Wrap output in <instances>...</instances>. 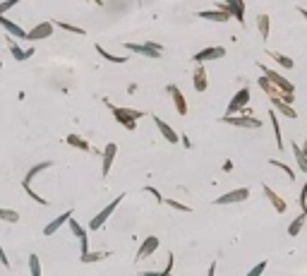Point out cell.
<instances>
[{
    "label": "cell",
    "mask_w": 307,
    "mask_h": 276,
    "mask_svg": "<svg viewBox=\"0 0 307 276\" xmlns=\"http://www.w3.org/2000/svg\"><path fill=\"white\" fill-rule=\"evenodd\" d=\"M106 106L110 108V113H113V118L123 125L125 130H135L137 128V120H142L146 113L144 110H135V108H120V106H115V104H110L108 99H106Z\"/></svg>",
    "instance_id": "6da1fadb"
},
{
    "label": "cell",
    "mask_w": 307,
    "mask_h": 276,
    "mask_svg": "<svg viewBox=\"0 0 307 276\" xmlns=\"http://www.w3.org/2000/svg\"><path fill=\"white\" fill-rule=\"evenodd\" d=\"M257 68H259V70L264 72V77L269 79V82L273 84V87H278V89H281L283 94H295V92H293V89H295V87H293V82H288L286 77H281V74L276 72V70H271V68H267L264 63H257Z\"/></svg>",
    "instance_id": "7a4b0ae2"
},
{
    "label": "cell",
    "mask_w": 307,
    "mask_h": 276,
    "mask_svg": "<svg viewBox=\"0 0 307 276\" xmlns=\"http://www.w3.org/2000/svg\"><path fill=\"white\" fill-rule=\"evenodd\" d=\"M221 123L233 125V128H250V130L262 128V120H259V118H254V115H250V113H242V115H223V118H221Z\"/></svg>",
    "instance_id": "3957f363"
},
{
    "label": "cell",
    "mask_w": 307,
    "mask_h": 276,
    "mask_svg": "<svg viewBox=\"0 0 307 276\" xmlns=\"http://www.w3.org/2000/svg\"><path fill=\"white\" fill-rule=\"evenodd\" d=\"M123 200H125V195H118V197H115V200H113L108 207H103V209H101V211H99V214H96V216L89 221V231H99V228H103V223L110 219V214L115 211V207L123 202Z\"/></svg>",
    "instance_id": "277c9868"
},
{
    "label": "cell",
    "mask_w": 307,
    "mask_h": 276,
    "mask_svg": "<svg viewBox=\"0 0 307 276\" xmlns=\"http://www.w3.org/2000/svg\"><path fill=\"white\" fill-rule=\"evenodd\" d=\"M247 104H250V89L242 87V89H238V94L231 99V104H228V108H226V115L245 113V110H247Z\"/></svg>",
    "instance_id": "5b68a950"
},
{
    "label": "cell",
    "mask_w": 307,
    "mask_h": 276,
    "mask_svg": "<svg viewBox=\"0 0 307 276\" xmlns=\"http://www.w3.org/2000/svg\"><path fill=\"white\" fill-rule=\"evenodd\" d=\"M216 10H221V12H228L231 17H235L238 22H240V27L245 24V0H223Z\"/></svg>",
    "instance_id": "8992f818"
},
{
    "label": "cell",
    "mask_w": 307,
    "mask_h": 276,
    "mask_svg": "<svg viewBox=\"0 0 307 276\" xmlns=\"http://www.w3.org/2000/svg\"><path fill=\"white\" fill-rule=\"evenodd\" d=\"M125 48L139 55H146V58H161V51H163L161 43H154V41H149V43H132V41H127Z\"/></svg>",
    "instance_id": "52a82bcc"
},
{
    "label": "cell",
    "mask_w": 307,
    "mask_h": 276,
    "mask_svg": "<svg viewBox=\"0 0 307 276\" xmlns=\"http://www.w3.org/2000/svg\"><path fill=\"white\" fill-rule=\"evenodd\" d=\"M223 55H226V48H223V46H209V48H204V51H197V53L192 55V60H195L197 65H204V63L218 60V58H223Z\"/></svg>",
    "instance_id": "ba28073f"
},
{
    "label": "cell",
    "mask_w": 307,
    "mask_h": 276,
    "mask_svg": "<svg viewBox=\"0 0 307 276\" xmlns=\"http://www.w3.org/2000/svg\"><path fill=\"white\" fill-rule=\"evenodd\" d=\"M115 156H118V144H115V142H108L106 149H103V164H101V175H103V178H108V173L113 171Z\"/></svg>",
    "instance_id": "9c48e42d"
},
{
    "label": "cell",
    "mask_w": 307,
    "mask_h": 276,
    "mask_svg": "<svg viewBox=\"0 0 307 276\" xmlns=\"http://www.w3.org/2000/svg\"><path fill=\"white\" fill-rule=\"evenodd\" d=\"M250 197V190L247 187H238V190H231L226 195H221L214 204H238V202H245Z\"/></svg>",
    "instance_id": "30bf717a"
},
{
    "label": "cell",
    "mask_w": 307,
    "mask_h": 276,
    "mask_svg": "<svg viewBox=\"0 0 307 276\" xmlns=\"http://www.w3.org/2000/svg\"><path fill=\"white\" fill-rule=\"evenodd\" d=\"M53 29H55L53 22H38L34 29H29V32H27V38H29V41H41V38H48L51 34H53Z\"/></svg>",
    "instance_id": "8fae6325"
},
{
    "label": "cell",
    "mask_w": 307,
    "mask_h": 276,
    "mask_svg": "<svg viewBox=\"0 0 307 276\" xmlns=\"http://www.w3.org/2000/svg\"><path fill=\"white\" fill-rule=\"evenodd\" d=\"M159 238L156 236H149V238H144V242L139 245V250H137V257H135V262H142V259H146V257H151L156 250H159Z\"/></svg>",
    "instance_id": "7c38bea8"
},
{
    "label": "cell",
    "mask_w": 307,
    "mask_h": 276,
    "mask_svg": "<svg viewBox=\"0 0 307 276\" xmlns=\"http://www.w3.org/2000/svg\"><path fill=\"white\" fill-rule=\"evenodd\" d=\"M154 125L159 128V132H161V135H163V139H166V142H171V144H175V142H180V135H178L175 130L171 128V125H168V123H166L163 118H159V115H154Z\"/></svg>",
    "instance_id": "4fadbf2b"
},
{
    "label": "cell",
    "mask_w": 307,
    "mask_h": 276,
    "mask_svg": "<svg viewBox=\"0 0 307 276\" xmlns=\"http://www.w3.org/2000/svg\"><path fill=\"white\" fill-rule=\"evenodd\" d=\"M166 89H168L171 99H173V106H175V110H178V115H187V101H185V96H182L180 89H178L175 84H168Z\"/></svg>",
    "instance_id": "5bb4252c"
},
{
    "label": "cell",
    "mask_w": 307,
    "mask_h": 276,
    "mask_svg": "<svg viewBox=\"0 0 307 276\" xmlns=\"http://www.w3.org/2000/svg\"><path fill=\"white\" fill-rule=\"evenodd\" d=\"M262 190H264V197H267V200H269V202H271V207H273V209H276V211H278V214H283V211H286V209H288V204H286V200H283V197H281V195H276V192H273V190H271L269 185H264V187H262Z\"/></svg>",
    "instance_id": "9a60e30c"
},
{
    "label": "cell",
    "mask_w": 307,
    "mask_h": 276,
    "mask_svg": "<svg viewBox=\"0 0 307 276\" xmlns=\"http://www.w3.org/2000/svg\"><path fill=\"white\" fill-rule=\"evenodd\" d=\"M192 87H195V92H206V87H209V79H206V70H204V65H197L195 68V72H192Z\"/></svg>",
    "instance_id": "2e32d148"
},
{
    "label": "cell",
    "mask_w": 307,
    "mask_h": 276,
    "mask_svg": "<svg viewBox=\"0 0 307 276\" xmlns=\"http://www.w3.org/2000/svg\"><path fill=\"white\" fill-rule=\"evenodd\" d=\"M72 216H74V211H72V209H68V211H63V214H60L58 219H53V221H51V223H48V226H46V228H43V236H53L55 231H58L60 226H65V223H68V221L72 219Z\"/></svg>",
    "instance_id": "e0dca14e"
},
{
    "label": "cell",
    "mask_w": 307,
    "mask_h": 276,
    "mask_svg": "<svg viewBox=\"0 0 307 276\" xmlns=\"http://www.w3.org/2000/svg\"><path fill=\"white\" fill-rule=\"evenodd\" d=\"M0 27H2V29H5V32H7V34H10V36H12V38H27V32H24V29L19 27L17 22H12V19H7V17H5V15L0 17Z\"/></svg>",
    "instance_id": "ac0fdd59"
},
{
    "label": "cell",
    "mask_w": 307,
    "mask_h": 276,
    "mask_svg": "<svg viewBox=\"0 0 307 276\" xmlns=\"http://www.w3.org/2000/svg\"><path fill=\"white\" fill-rule=\"evenodd\" d=\"M51 166H53V161H38V164L34 166V168H32V171H29V173H27L24 178H22V187H24V190H27V187H32V180L36 178L38 173H43V171H48Z\"/></svg>",
    "instance_id": "d6986e66"
},
{
    "label": "cell",
    "mask_w": 307,
    "mask_h": 276,
    "mask_svg": "<svg viewBox=\"0 0 307 276\" xmlns=\"http://www.w3.org/2000/svg\"><path fill=\"white\" fill-rule=\"evenodd\" d=\"M199 19H206V22H218V24H223V22H228L231 19V15L228 12H221V10H202V12H197Z\"/></svg>",
    "instance_id": "ffe728a7"
},
{
    "label": "cell",
    "mask_w": 307,
    "mask_h": 276,
    "mask_svg": "<svg viewBox=\"0 0 307 276\" xmlns=\"http://www.w3.org/2000/svg\"><path fill=\"white\" fill-rule=\"evenodd\" d=\"M7 46H10V51H12V58H15V60H29V58L34 55V48H22L12 36H10V41H7Z\"/></svg>",
    "instance_id": "44dd1931"
},
{
    "label": "cell",
    "mask_w": 307,
    "mask_h": 276,
    "mask_svg": "<svg viewBox=\"0 0 307 276\" xmlns=\"http://www.w3.org/2000/svg\"><path fill=\"white\" fill-rule=\"evenodd\" d=\"M96 53L101 55L103 60H108V63H115V65H125L127 63V55H115V53H110V51H106L101 43H96Z\"/></svg>",
    "instance_id": "7402d4cb"
},
{
    "label": "cell",
    "mask_w": 307,
    "mask_h": 276,
    "mask_svg": "<svg viewBox=\"0 0 307 276\" xmlns=\"http://www.w3.org/2000/svg\"><path fill=\"white\" fill-rule=\"evenodd\" d=\"M257 29H259V36H262V41H267V38H269L271 19H269L267 12H259V15H257Z\"/></svg>",
    "instance_id": "603a6c76"
},
{
    "label": "cell",
    "mask_w": 307,
    "mask_h": 276,
    "mask_svg": "<svg viewBox=\"0 0 307 276\" xmlns=\"http://www.w3.org/2000/svg\"><path fill=\"white\" fill-rule=\"evenodd\" d=\"M305 221H307V211H300V216H295V219L290 221V226H288V236H290V238H295V236L305 228Z\"/></svg>",
    "instance_id": "cb8c5ba5"
},
{
    "label": "cell",
    "mask_w": 307,
    "mask_h": 276,
    "mask_svg": "<svg viewBox=\"0 0 307 276\" xmlns=\"http://www.w3.org/2000/svg\"><path fill=\"white\" fill-rule=\"evenodd\" d=\"M269 120H271V128H273V137H276V147L283 149V135H281V125H278V118H276V110H269Z\"/></svg>",
    "instance_id": "d4e9b609"
},
{
    "label": "cell",
    "mask_w": 307,
    "mask_h": 276,
    "mask_svg": "<svg viewBox=\"0 0 307 276\" xmlns=\"http://www.w3.org/2000/svg\"><path fill=\"white\" fill-rule=\"evenodd\" d=\"M271 104H273V110L278 108V113H283V115L290 118V120H293V118H298V110L293 108V106H288V104H283L281 99H271Z\"/></svg>",
    "instance_id": "484cf974"
},
{
    "label": "cell",
    "mask_w": 307,
    "mask_h": 276,
    "mask_svg": "<svg viewBox=\"0 0 307 276\" xmlns=\"http://www.w3.org/2000/svg\"><path fill=\"white\" fill-rule=\"evenodd\" d=\"M70 147L74 149H79V151H94V149L89 147V142L84 139V137H79V135H68V139H65Z\"/></svg>",
    "instance_id": "4316f807"
},
{
    "label": "cell",
    "mask_w": 307,
    "mask_h": 276,
    "mask_svg": "<svg viewBox=\"0 0 307 276\" xmlns=\"http://www.w3.org/2000/svg\"><path fill=\"white\" fill-rule=\"evenodd\" d=\"M259 87L264 89V94H267L269 99H278V96H281V89H278V87H273V84H271V82L267 79V77H264V74L259 77Z\"/></svg>",
    "instance_id": "83f0119b"
},
{
    "label": "cell",
    "mask_w": 307,
    "mask_h": 276,
    "mask_svg": "<svg viewBox=\"0 0 307 276\" xmlns=\"http://www.w3.org/2000/svg\"><path fill=\"white\" fill-rule=\"evenodd\" d=\"M293 156L298 161V168L307 175V156H305V151H303V147H298V142H293Z\"/></svg>",
    "instance_id": "f1b7e54d"
},
{
    "label": "cell",
    "mask_w": 307,
    "mask_h": 276,
    "mask_svg": "<svg viewBox=\"0 0 307 276\" xmlns=\"http://www.w3.org/2000/svg\"><path fill=\"white\" fill-rule=\"evenodd\" d=\"M267 53H269L271 58H273V60H276L278 65H281V68H286V70H290V68H293V60H290L288 55L278 53V51H267Z\"/></svg>",
    "instance_id": "f546056e"
},
{
    "label": "cell",
    "mask_w": 307,
    "mask_h": 276,
    "mask_svg": "<svg viewBox=\"0 0 307 276\" xmlns=\"http://www.w3.org/2000/svg\"><path fill=\"white\" fill-rule=\"evenodd\" d=\"M0 221H5V223H17L19 211H15V209H2V207H0Z\"/></svg>",
    "instance_id": "4dcf8cb0"
},
{
    "label": "cell",
    "mask_w": 307,
    "mask_h": 276,
    "mask_svg": "<svg viewBox=\"0 0 307 276\" xmlns=\"http://www.w3.org/2000/svg\"><path fill=\"white\" fill-rule=\"evenodd\" d=\"M68 226H70V231H72V236L74 238H79V240H87V231H84V228H82V226H79V223H77V219H70L68 221Z\"/></svg>",
    "instance_id": "1f68e13d"
},
{
    "label": "cell",
    "mask_w": 307,
    "mask_h": 276,
    "mask_svg": "<svg viewBox=\"0 0 307 276\" xmlns=\"http://www.w3.org/2000/svg\"><path fill=\"white\" fill-rule=\"evenodd\" d=\"M53 24H58V29H65V32H70V34H79V36L87 34L82 27H74V24H68V22H53Z\"/></svg>",
    "instance_id": "d6a6232c"
},
{
    "label": "cell",
    "mask_w": 307,
    "mask_h": 276,
    "mask_svg": "<svg viewBox=\"0 0 307 276\" xmlns=\"http://www.w3.org/2000/svg\"><path fill=\"white\" fill-rule=\"evenodd\" d=\"M108 257V252H87V255H82L79 262H84V264H91V262H99V259H106Z\"/></svg>",
    "instance_id": "836d02e7"
},
{
    "label": "cell",
    "mask_w": 307,
    "mask_h": 276,
    "mask_svg": "<svg viewBox=\"0 0 307 276\" xmlns=\"http://www.w3.org/2000/svg\"><path fill=\"white\" fill-rule=\"evenodd\" d=\"M29 272H32V276H43L41 274V262H38V255H29Z\"/></svg>",
    "instance_id": "e575fe53"
},
{
    "label": "cell",
    "mask_w": 307,
    "mask_h": 276,
    "mask_svg": "<svg viewBox=\"0 0 307 276\" xmlns=\"http://www.w3.org/2000/svg\"><path fill=\"white\" fill-rule=\"evenodd\" d=\"M269 166H276V168H281L286 175H288V180H295V173H293V168L290 166H286L283 161H276V159H269Z\"/></svg>",
    "instance_id": "d590c367"
},
{
    "label": "cell",
    "mask_w": 307,
    "mask_h": 276,
    "mask_svg": "<svg viewBox=\"0 0 307 276\" xmlns=\"http://www.w3.org/2000/svg\"><path fill=\"white\" fill-rule=\"evenodd\" d=\"M264 272H267V262H259V264H254V267L245 276H262Z\"/></svg>",
    "instance_id": "8d00e7d4"
},
{
    "label": "cell",
    "mask_w": 307,
    "mask_h": 276,
    "mask_svg": "<svg viewBox=\"0 0 307 276\" xmlns=\"http://www.w3.org/2000/svg\"><path fill=\"white\" fill-rule=\"evenodd\" d=\"M163 204H168V207H173V209H178V211H192L187 204L182 202H175V200H163Z\"/></svg>",
    "instance_id": "74e56055"
},
{
    "label": "cell",
    "mask_w": 307,
    "mask_h": 276,
    "mask_svg": "<svg viewBox=\"0 0 307 276\" xmlns=\"http://www.w3.org/2000/svg\"><path fill=\"white\" fill-rule=\"evenodd\" d=\"M17 2H19V0H2V2H0V17H2V15H5L7 10H12V7H15Z\"/></svg>",
    "instance_id": "f35d334b"
},
{
    "label": "cell",
    "mask_w": 307,
    "mask_h": 276,
    "mask_svg": "<svg viewBox=\"0 0 307 276\" xmlns=\"http://www.w3.org/2000/svg\"><path fill=\"white\" fill-rule=\"evenodd\" d=\"M144 192H149V195H154V200H156V202H159V204H163V197H161V192H159V190H156L154 185H144Z\"/></svg>",
    "instance_id": "ab89813d"
},
{
    "label": "cell",
    "mask_w": 307,
    "mask_h": 276,
    "mask_svg": "<svg viewBox=\"0 0 307 276\" xmlns=\"http://www.w3.org/2000/svg\"><path fill=\"white\" fill-rule=\"evenodd\" d=\"M298 202H300V209L307 211V180H305V185H303V190H300V200H298Z\"/></svg>",
    "instance_id": "60d3db41"
},
{
    "label": "cell",
    "mask_w": 307,
    "mask_h": 276,
    "mask_svg": "<svg viewBox=\"0 0 307 276\" xmlns=\"http://www.w3.org/2000/svg\"><path fill=\"white\" fill-rule=\"evenodd\" d=\"M0 264L5 267V269H10V259H7V255H5V250L0 247Z\"/></svg>",
    "instance_id": "b9f144b4"
},
{
    "label": "cell",
    "mask_w": 307,
    "mask_h": 276,
    "mask_svg": "<svg viewBox=\"0 0 307 276\" xmlns=\"http://www.w3.org/2000/svg\"><path fill=\"white\" fill-rule=\"evenodd\" d=\"M142 276H173V274H166V272H142Z\"/></svg>",
    "instance_id": "7bdbcfd3"
},
{
    "label": "cell",
    "mask_w": 307,
    "mask_h": 276,
    "mask_svg": "<svg viewBox=\"0 0 307 276\" xmlns=\"http://www.w3.org/2000/svg\"><path fill=\"white\" fill-rule=\"evenodd\" d=\"M180 142H182V144H185L187 149L192 147V142H190V137H187V135H180Z\"/></svg>",
    "instance_id": "ee69618b"
},
{
    "label": "cell",
    "mask_w": 307,
    "mask_h": 276,
    "mask_svg": "<svg viewBox=\"0 0 307 276\" xmlns=\"http://www.w3.org/2000/svg\"><path fill=\"white\" fill-rule=\"evenodd\" d=\"M223 171H226V173H231V171H233V161H231V159L223 164Z\"/></svg>",
    "instance_id": "f6af8a7d"
},
{
    "label": "cell",
    "mask_w": 307,
    "mask_h": 276,
    "mask_svg": "<svg viewBox=\"0 0 307 276\" xmlns=\"http://www.w3.org/2000/svg\"><path fill=\"white\" fill-rule=\"evenodd\" d=\"M206 276H216V262H211V267H209V274Z\"/></svg>",
    "instance_id": "bcb514c9"
},
{
    "label": "cell",
    "mask_w": 307,
    "mask_h": 276,
    "mask_svg": "<svg viewBox=\"0 0 307 276\" xmlns=\"http://www.w3.org/2000/svg\"><path fill=\"white\" fill-rule=\"evenodd\" d=\"M298 12H300V15H303V17L307 19V10H305V7H298Z\"/></svg>",
    "instance_id": "7dc6e473"
},
{
    "label": "cell",
    "mask_w": 307,
    "mask_h": 276,
    "mask_svg": "<svg viewBox=\"0 0 307 276\" xmlns=\"http://www.w3.org/2000/svg\"><path fill=\"white\" fill-rule=\"evenodd\" d=\"M303 151H305V156H307V139H305V144H303Z\"/></svg>",
    "instance_id": "c3c4849f"
},
{
    "label": "cell",
    "mask_w": 307,
    "mask_h": 276,
    "mask_svg": "<svg viewBox=\"0 0 307 276\" xmlns=\"http://www.w3.org/2000/svg\"><path fill=\"white\" fill-rule=\"evenodd\" d=\"M94 2H96V5H103V0H94Z\"/></svg>",
    "instance_id": "681fc988"
},
{
    "label": "cell",
    "mask_w": 307,
    "mask_h": 276,
    "mask_svg": "<svg viewBox=\"0 0 307 276\" xmlns=\"http://www.w3.org/2000/svg\"><path fill=\"white\" fill-rule=\"evenodd\" d=\"M137 5H142V0H137Z\"/></svg>",
    "instance_id": "f907efd6"
}]
</instances>
